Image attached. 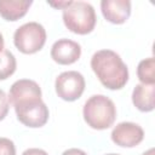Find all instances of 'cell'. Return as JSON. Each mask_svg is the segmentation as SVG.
<instances>
[{"instance_id":"obj_22","label":"cell","mask_w":155,"mask_h":155,"mask_svg":"<svg viewBox=\"0 0 155 155\" xmlns=\"http://www.w3.org/2000/svg\"><path fill=\"white\" fill-rule=\"evenodd\" d=\"M107 155H119V154H107Z\"/></svg>"},{"instance_id":"obj_15","label":"cell","mask_w":155,"mask_h":155,"mask_svg":"<svg viewBox=\"0 0 155 155\" xmlns=\"http://www.w3.org/2000/svg\"><path fill=\"white\" fill-rule=\"evenodd\" d=\"M0 155H16V147L11 139L0 137Z\"/></svg>"},{"instance_id":"obj_19","label":"cell","mask_w":155,"mask_h":155,"mask_svg":"<svg viewBox=\"0 0 155 155\" xmlns=\"http://www.w3.org/2000/svg\"><path fill=\"white\" fill-rule=\"evenodd\" d=\"M71 2H73V1H61V2H52V1H48V5H51V6H53V7H57V8L64 10V8H67L68 6H70Z\"/></svg>"},{"instance_id":"obj_1","label":"cell","mask_w":155,"mask_h":155,"mask_svg":"<svg viewBox=\"0 0 155 155\" xmlns=\"http://www.w3.org/2000/svg\"><path fill=\"white\" fill-rule=\"evenodd\" d=\"M91 68L103 86L120 90L128 81V68L111 50H99L91 58Z\"/></svg>"},{"instance_id":"obj_4","label":"cell","mask_w":155,"mask_h":155,"mask_svg":"<svg viewBox=\"0 0 155 155\" xmlns=\"http://www.w3.org/2000/svg\"><path fill=\"white\" fill-rule=\"evenodd\" d=\"M46 42V30L38 22H28L16 29L13 44L25 54H33L40 51Z\"/></svg>"},{"instance_id":"obj_21","label":"cell","mask_w":155,"mask_h":155,"mask_svg":"<svg viewBox=\"0 0 155 155\" xmlns=\"http://www.w3.org/2000/svg\"><path fill=\"white\" fill-rule=\"evenodd\" d=\"M143 155H154V148H150L149 150H147L145 153H143Z\"/></svg>"},{"instance_id":"obj_10","label":"cell","mask_w":155,"mask_h":155,"mask_svg":"<svg viewBox=\"0 0 155 155\" xmlns=\"http://www.w3.org/2000/svg\"><path fill=\"white\" fill-rule=\"evenodd\" d=\"M101 10L108 22L122 24L131 15V2L128 0H102Z\"/></svg>"},{"instance_id":"obj_6","label":"cell","mask_w":155,"mask_h":155,"mask_svg":"<svg viewBox=\"0 0 155 155\" xmlns=\"http://www.w3.org/2000/svg\"><path fill=\"white\" fill-rule=\"evenodd\" d=\"M15 111L19 122L31 128L42 127L47 122L50 116L48 108L42 102V99L19 104L15 107Z\"/></svg>"},{"instance_id":"obj_20","label":"cell","mask_w":155,"mask_h":155,"mask_svg":"<svg viewBox=\"0 0 155 155\" xmlns=\"http://www.w3.org/2000/svg\"><path fill=\"white\" fill-rule=\"evenodd\" d=\"M4 46H5V42H4V36H2V34L0 33V52H2V51H4Z\"/></svg>"},{"instance_id":"obj_11","label":"cell","mask_w":155,"mask_h":155,"mask_svg":"<svg viewBox=\"0 0 155 155\" xmlns=\"http://www.w3.org/2000/svg\"><path fill=\"white\" fill-rule=\"evenodd\" d=\"M31 4V0H0V16L15 22L28 12Z\"/></svg>"},{"instance_id":"obj_16","label":"cell","mask_w":155,"mask_h":155,"mask_svg":"<svg viewBox=\"0 0 155 155\" xmlns=\"http://www.w3.org/2000/svg\"><path fill=\"white\" fill-rule=\"evenodd\" d=\"M10 109V102H8V97L6 96L4 90H0V121L4 120L8 113Z\"/></svg>"},{"instance_id":"obj_7","label":"cell","mask_w":155,"mask_h":155,"mask_svg":"<svg viewBox=\"0 0 155 155\" xmlns=\"http://www.w3.org/2000/svg\"><path fill=\"white\" fill-rule=\"evenodd\" d=\"M8 102L15 107L41 99V88L34 80L21 79L12 84L8 92Z\"/></svg>"},{"instance_id":"obj_3","label":"cell","mask_w":155,"mask_h":155,"mask_svg":"<svg viewBox=\"0 0 155 155\" xmlns=\"http://www.w3.org/2000/svg\"><path fill=\"white\" fill-rule=\"evenodd\" d=\"M63 22L70 31L79 35H86L94 29L97 17L91 4L73 1L70 6L63 10Z\"/></svg>"},{"instance_id":"obj_12","label":"cell","mask_w":155,"mask_h":155,"mask_svg":"<svg viewBox=\"0 0 155 155\" xmlns=\"http://www.w3.org/2000/svg\"><path fill=\"white\" fill-rule=\"evenodd\" d=\"M154 85L138 84L132 92V103L140 111H151L154 109Z\"/></svg>"},{"instance_id":"obj_8","label":"cell","mask_w":155,"mask_h":155,"mask_svg":"<svg viewBox=\"0 0 155 155\" xmlns=\"http://www.w3.org/2000/svg\"><path fill=\"white\" fill-rule=\"evenodd\" d=\"M111 140L120 147L132 148L138 145L144 138L143 128L134 122L124 121L117 124L111 131Z\"/></svg>"},{"instance_id":"obj_14","label":"cell","mask_w":155,"mask_h":155,"mask_svg":"<svg viewBox=\"0 0 155 155\" xmlns=\"http://www.w3.org/2000/svg\"><path fill=\"white\" fill-rule=\"evenodd\" d=\"M17 68V62L12 52L8 50H4L0 52V80H5L10 78Z\"/></svg>"},{"instance_id":"obj_5","label":"cell","mask_w":155,"mask_h":155,"mask_svg":"<svg viewBox=\"0 0 155 155\" xmlns=\"http://www.w3.org/2000/svg\"><path fill=\"white\" fill-rule=\"evenodd\" d=\"M85 78L76 70H68L61 73L54 82L56 93L59 98L67 102L76 101L85 91Z\"/></svg>"},{"instance_id":"obj_18","label":"cell","mask_w":155,"mask_h":155,"mask_svg":"<svg viewBox=\"0 0 155 155\" xmlns=\"http://www.w3.org/2000/svg\"><path fill=\"white\" fill-rule=\"evenodd\" d=\"M62 155H87V154H86L84 150H81V149H78V148H70V149L63 151Z\"/></svg>"},{"instance_id":"obj_17","label":"cell","mask_w":155,"mask_h":155,"mask_svg":"<svg viewBox=\"0 0 155 155\" xmlns=\"http://www.w3.org/2000/svg\"><path fill=\"white\" fill-rule=\"evenodd\" d=\"M22 155H48L44 149L39 148H29L22 153Z\"/></svg>"},{"instance_id":"obj_13","label":"cell","mask_w":155,"mask_h":155,"mask_svg":"<svg viewBox=\"0 0 155 155\" xmlns=\"http://www.w3.org/2000/svg\"><path fill=\"white\" fill-rule=\"evenodd\" d=\"M137 75L142 84L154 85L155 84V58L149 57L140 61L137 68Z\"/></svg>"},{"instance_id":"obj_9","label":"cell","mask_w":155,"mask_h":155,"mask_svg":"<svg viewBox=\"0 0 155 155\" xmlns=\"http://www.w3.org/2000/svg\"><path fill=\"white\" fill-rule=\"evenodd\" d=\"M81 56V46L70 39H59L51 47V58L62 65L75 63Z\"/></svg>"},{"instance_id":"obj_2","label":"cell","mask_w":155,"mask_h":155,"mask_svg":"<svg viewBox=\"0 0 155 155\" xmlns=\"http://www.w3.org/2000/svg\"><path fill=\"white\" fill-rule=\"evenodd\" d=\"M82 115L84 120L91 128L107 130L116 119V107L107 96L94 94L84 104Z\"/></svg>"}]
</instances>
